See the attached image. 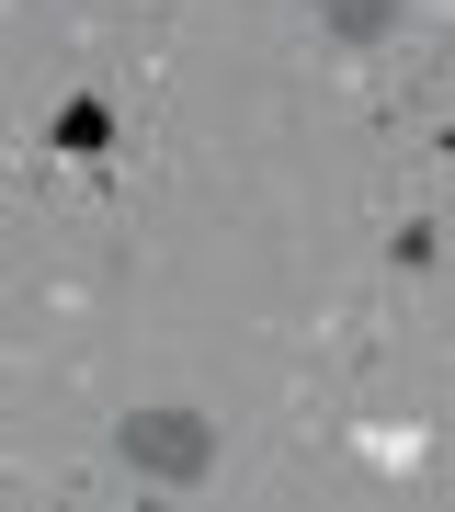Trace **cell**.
<instances>
[{
  "instance_id": "6da1fadb",
  "label": "cell",
  "mask_w": 455,
  "mask_h": 512,
  "mask_svg": "<svg viewBox=\"0 0 455 512\" xmlns=\"http://www.w3.org/2000/svg\"><path fill=\"white\" fill-rule=\"evenodd\" d=\"M114 456H126L137 478H160V490H194L205 467H217V421H205L194 399H148L114 421Z\"/></svg>"
},
{
  "instance_id": "7a4b0ae2",
  "label": "cell",
  "mask_w": 455,
  "mask_h": 512,
  "mask_svg": "<svg viewBox=\"0 0 455 512\" xmlns=\"http://www.w3.org/2000/svg\"><path fill=\"white\" fill-rule=\"evenodd\" d=\"M308 12H319V35H330V46H387L410 0H308Z\"/></svg>"
},
{
  "instance_id": "3957f363",
  "label": "cell",
  "mask_w": 455,
  "mask_h": 512,
  "mask_svg": "<svg viewBox=\"0 0 455 512\" xmlns=\"http://www.w3.org/2000/svg\"><path fill=\"white\" fill-rule=\"evenodd\" d=\"M57 148H69V160H103V148H114V103H103V92L57 103Z\"/></svg>"
},
{
  "instance_id": "277c9868",
  "label": "cell",
  "mask_w": 455,
  "mask_h": 512,
  "mask_svg": "<svg viewBox=\"0 0 455 512\" xmlns=\"http://www.w3.org/2000/svg\"><path fill=\"white\" fill-rule=\"evenodd\" d=\"M137 512H171V501H137Z\"/></svg>"
}]
</instances>
